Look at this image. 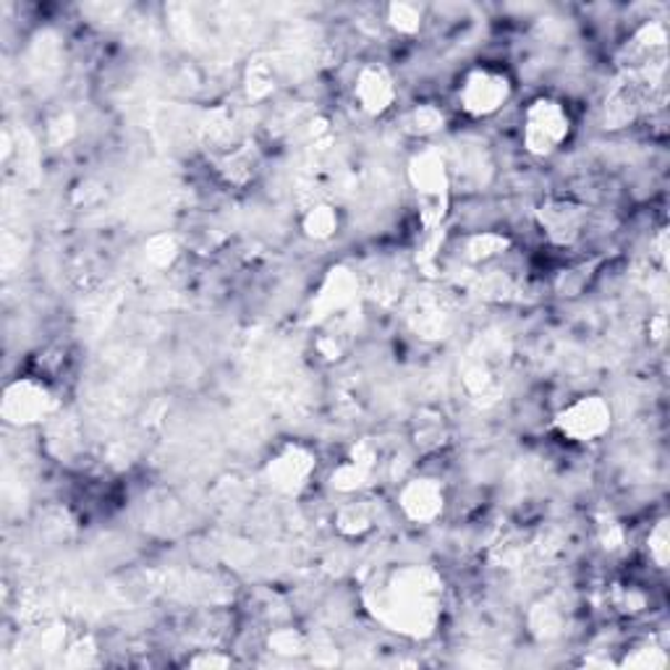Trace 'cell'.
Returning a JSON list of instances; mask_svg holds the SVG:
<instances>
[{"label":"cell","mask_w":670,"mask_h":670,"mask_svg":"<svg viewBox=\"0 0 670 670\" xmlns=\"http://www.w3.org/2000/svg\"><path fill=\"white\" fill-rule=\"evenodd\" d=\"M668 543H670L668 519H660V522H655V526L650 530V537H647V551H650V558L660 572H666L668 568V555H670Z\"/></svg>","instance_id":"20"},{"label":"cell","mask_w":670,"mask_h":670,"mask_svg":"<svg viewBox=\"0 0 670 670\" xmlns=\"http://www.w3.org/2000/svg\"><path fill=\"white\" fill-rule=\"evenodd\" d=\"M59 415L55 390L42 377L27 375L6 385L0 398V417L11 427H38Z\"/></svg>","instance_id":"5"},{"label":"cell","mask_w":670,"mask_h":670,"mask_svg":"<svg viewBox=\"0 0 670 670\" xmlns=\"http://www.w3.org/2000/svg\"><path fill=\"white\" fill-rule=\"evenodd\" d=\"M359 296V278L348 265H333L315 289L310 302L312 323H335V317H344Z\"/></svg>","instance_id":"8"},{"label":"cell","mask_w":670,"mask_h":670,"mask_svg":"<svg viewBox=\"0 0 670 670\" xmlns=\"http://www.w3.org/2000/svg\"><path fill=\"white\" fill-rule=\"evenodd\" d=\"M425 19L427 9L419 3H390L388 9H385V24L394 32L404 34V38H415V34H419V30L425 27Z\"/></svg>","instance_id":"17"},{"label":"cell","mask_w":670,"mask_h":670,"mask_svg":"<svg viewBox=\"0 0 670 670\" xmlns=\"http://www.w3.org/2000/svg\"><path fill=\"white\" fill-rule=\"evenodd\" d=\"M511 249V239L505 233H495V231H480L467 237L463 241V257L469 262H477V265H488V262L498 260Z\"/></svg>","instance_id":"16"},{"label":"cell","mask_w":670,"mask_h":670,"mask_svg":"<svg viewBox=\"0 0 670 670\" xmlns=\"http://www.w3.org/2000/svg\"><path fill=\"white\" fill-rule=\"evenodd\" d=\"M572 137V113L558 97L540 95L526 105L522 118L524 149L534 158H551Z\"/></svg>","instance_id":"3"},{"label":"cell","mask_w":670,"mask_h":670,"mask_svg":"<svg viewBox=\"0 0 670 670\" xmlns=\"http://www.w3.org/2000/svg\"><path fill=\"white\" fill-rule=\"evenodd\" d=\"M333 524L335 530L348 540L365 537V534L375 526V511L367 501H359V498H356V501H348L335 511Z\"/></svg>","instance_id":"15"},{"label":"cell","mask_w":670,"mask_h":670,"mask_svg":"<svg viewBox=\"0 0 670 670\" xmlns=\"http://www.w3.org/2000/svg\"><path fill=\"white\" fill-rule=\"evenodd\" d=\"M401 124H404V132L409 134V137L430 139V137H435V134L443 132L448 124V116L440 105L419 103V105H415V108H409L404 113Z\"/></svg>","instance_id":"13"},{"label":"cell","mask_w":670,"mask_h":670,"mask_svg":"<svg viewBox=\"0 0 670 670\" xmlns=\"http://www.w3.org/2000/svg\"><path fill=\"white\" fill-rule=\"evenodd\" d=\"M513 97V82L503 69L472 66L463 71L456 87V105L469 118H493Z\"/></svg>","instance_id":"4"},{"label":"cell","mask_w":670,"mask_h":670,"mask_svg":"<svg viewBox=\"0 0 670 670\" xmlns=\"http://www.w3.org/2000/svg\"><path fill=\"white\" fill-rule=\"evenodd\" d=\"M191 666H199V668H212V666H231V658H216V655H212V658H195L191 660Z\"/></svg>","instance_id":"24"},{"label":"cell","mask_w":670,"mask_h":670,"mask_svg":"<svg viewBox=\"0 0 670 670\" xmlns=\"http://www.w3.org/2000/svg\"><path fill=\"white\" fill-rule=\"evenodd\" d=\"M145 257L153 268H170L178 257V241L174 237H168V233L153 237L145 247Z\"/></svg>","instance_id":"19"},{"label":"cell","mask_w":670,"mask_h":670,"mask_svg":"<svg viewBox=\"0 0 670 670\" xmlns=\"http://www.w3.org/2000/svg\"><path fill=\"white\" fill-rule=\"evenodd\" d=\"M398 84L385 63H365L354 80V103L365 116L380 118L396 105Z\"/></svg>","instance_id":"10"},{"label":"cell","mask_w":670,"mask_h":670,"mask_svg":"<svg viewBox=\"0 0 670 670\" xmlns=\"http://www.w3.org/2000/svg\"><path fill=\"white\" fill-rule=\"evenodd\" d=\"M377 459H380V453L373 443H367V440L356 443L346 459L333 469L331 488L341 495H359L362 490L373 484L377 463H380Z\"/></svg>","instance_id":"12"},{"label":"cell","mask_w":670,"mask_h":670,"mask_svg":"<svg viewBox=\"0 0 670 670\" xmlns=\"http://www.w3.org/2000/svg\"><path fill=\"white\" fill-rule=\"evenodd\" d=\"M396 503L398 511L404 513L406 522L435 524L440 516H443L448 503L446 484L440 482L438 477H427V474L409 477V480L398 488Z\"/></svg>","instance_id":"9"},{"label":"cell","mask_w":670,"mask_h":670,"mask_svg":"<svg viewBox=\"0 0 670 670\" xmlns=\"http://www.w3.org/2000/svg\"><path fill=\"white\" fill-rule=\"evenodd\" d=\"M553 427L568 443H597L610 432L613 409L603 396H579L555 415Z\"/></svg>","instance_id":"7"},{"label":"cell","mask_w":670,"mask_h":670,"mask_svg":"<svg viewBox=\"0 0 670 670\" xmlns=\"http://www.w3.org/2000/svg\"><path fill=\"white\" fill-rule=\"evenodd\" d=\"M537 223L551 244L572 247L574 241H579L584 226H587V208L572 199H547L545 205H540Z\"/></svg>","instance_id":"11"},{"label":"cell","mask_w":670,"mask_h":670,"mask_svg":"<svg viewBox=\"0 0 670 670\" xmlns=\"http://www.w3.org/2000/svg\"><path fill=\"white\" fill-rule=\"evenodd\" d=\"M275 90V74L273 66L265 61H254L249 63L247 69V92L252 100H265L268 95H273Z\"/></svg>","instance_id":"18"},{"label":"cell","mask_w":670,"mask_h":670,"mask_svg":"<svg viewBox=\"0 0 670 670\" xmlns=\"http://www.w3.org/2000/svg\"><path fill=\"white\" fill-rule=\"evenodd\" d=\"M440 576L430 568H396L373 587L369 610L388 629L425 637L440 618Z\"/></svg>","instance_id":"1"},{"label":"cell","mask_w":670,"mask_h":670,"mask_svg":"<svg viewBox=\"0 0 670 670\" xmlns=\"http://www.w3.org/2000/svg\"><path fill=\"white\" fill-rule=\"evenodd\" d=\"M409 181L417 195L419 218L427 231L443 228L451 208V170H448V158L438 147L427 145L417 149L409 160Z\"/></svg>","instance_id":"2"},{"label":"cell","mask_w":670,"mask_h":670,"mask_svg":"<svg viewBox=\"0 0 670 670\" xmlns=\"http://www.w3.org/2000/svg\"><path fill=\"white\" fill-rule=\"evenodd\" d=\"M666 650H660V647L655 645H645L641 650H634L631 655H626L624 666L631 668H666Z\"/></svg>","instance_id":"22"},{"label":"cell","mask_w":670,"mask_h":670,"mask_svg":"<svg viewBox=\"0 0 670 670\" xmlns=\"http://www.w3.org/2000/svg\"><path fill=\"white\" fill-rule=\"evenodd\" d=\"M317 474V451L302 440H289L278 446L262 467V480L273 493L283 498H299Z\"/></svg>","instance_id":"6"},{"label":"cell","mask_w":670,"mask_h":670,"mask_svg":"<svg viewBox=\"0 0 670 670\" xmlns=\"http://www.w3.org/2000/svg\"><path fill=\"white\" fill-rule=\"evenodd\" d=\"M341 231V210L331 202H317L304 210L302 233L312 241H331Z\"/></svg>","instance_id":"14"},{"label":"cell","mask_w":670,"mask_h":670,"mask_svg":"<svg viewBox=\"0 0 670 670\" xmlns=\"http://www.w3.org/2000/svg\"><path fill=\"white\" fill-rule=\"evenodd\" d=\"M600 537H603V543H605V547H608V551H616V547H621V543H624L621 524H616L613 519L603 522L600 524Z\"/></svg>","instance_id":"23"},{"label":"cell","mask_w":670,"mask_h":670,"mask_svg":"<svg viewBox=\"0 0 670 670\" xmlns=\"http://www.w3.org/2000/svg\"><path fill=\"white\" fill-rule=\"evenodd\" d=\"M268 647L275 655H289V658H294V655L306 652V639H304L302 631L289 629V626H286V629H275L273 634H270Z\"/></svg>","instance_id":"21"}]
</instances>
